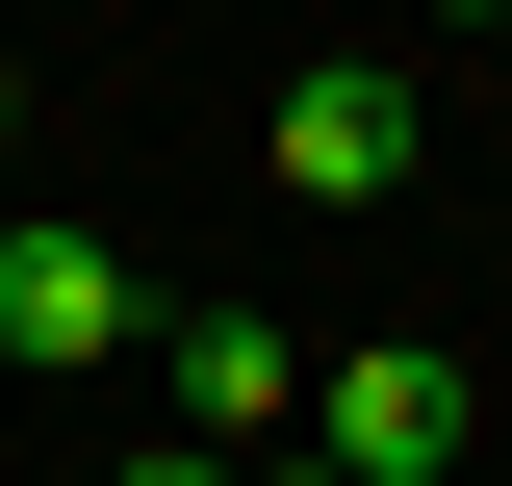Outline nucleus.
Wrapping results in <instances>:
<instances>
[{
	"instance_id": "f03ea898",
	"label": "nucleus",
	"mask_w": 512,
	"mask_h": 486,
	"mask_svg": "<svg viewBox=\"0 0 512 486\" xmlns=\"http://www.w3.org/2000/svg\"><path fill=\"white\" fill-rule=\"evenodd\" d=\"M128 333H154V282H128L77 205H26V231H0V359H26V384H103Z\"/></svg>"
},
{
	"instance_id": "20e7f679",
	"label": "nucleus",
	"mask_w": 512,
	"mask_h": 486,
	"mask_svg": "<svg viewBox=\"0 0 512 486\" xmlns=\"http://www.w3.org/2000/svg\"><path fill=\"white\" fill-rule=\"evenodd\" d=\"M128 359L180 384V435H282V410H308V333H256V307H154Z\"/></svg>"
},
{
	"instance_id": "423d86ee",
	"label": "nucleus",
	"mask_w": 512,
	"mask_h": 486,
	"mask_svg": "<svg viewBox=\"0 0 512 486\" xmlns=\"http://www.w3.org/2000/svg\"><path fill=\"white\" fill-rule=\"evenodd\" d=\"M461 26H487V0H461Z\"/></svg>"
},
{
	"instance_id": "39448f33",
	"label": "nucleus",
	"mask_w": 512,
	"mask_h": 486,
	"mask_svg": "<svg viewBox=\"0 0 512 486\" xmlns=\"http://www.w3.org/2000/svg\"><path fill=\"white\" fill-rule=\"evenodd\" d=\"M0 154H26V77H0Z\"/></svg>"
},
{
	"instance_id": "7ed1b4c3",
	"label": "nucleus",
	"mask_w": 512,
	"mask_h": 486,
	"mask_svg": "<svg viewBox=\"0 0 512 486\" xmlns=\"http://www.w3.org/2000/svg\"><path fill=\"white\" fill-rule=\"evenodd\" d=\"M410 154H436L410 52H308L282 77V205H410Z\"/></svg>"
},
{
	"instance_id": "f257e3e1",
	"label": "nucleus",
	"mask_w": 512,
	"mask_h": 486,
	"mask_svg": "<svg viewBox=\"0 0 512 486\" xmlns=\"http://www.w3.org/2000/svg\"><path fill=\"white\" fill-rule=\"evenodd\" d=\"M282 435H308L333 486H436V461H461V359H436V333H359V359H308Z\"/></svg>"
}]
</instances>
